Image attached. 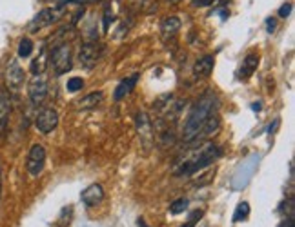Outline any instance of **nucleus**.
<instances>
[{
	"label": "nucleus",
	"instance_id": "nucleus-29",
	"mask_svg": "<svg viewBox=\"0 0 295 227\" xmlns=\"http://www.w3.org/2000/svg\"><path fill=\"white\" fill-rule=\"evenodd\" d=\"M213 0H193V6H197V7H204L208 6V4H212Z\"/></svg>",
	"mask_w": 295,
	"mask_h": 227
},
{
	"label": "nucleus",
	"instance_id": "nucleus-9",
	"mask_svg": "<svg viewBox=\"0 0 295 227\" xmlns=\"http://www.w3.org/2000/svg\"><path fill=\"white\" fill-rule=\"evenodd\" d=\"M29 98H31V102L35 104V105H40L44 100H46V95H48V84H46V80L42 78L40 75H37L29 82Z\"/></svg>",
	"mask_w": 295,
	"mask_h": 227
},
{
	"label": "nucleus",
	"instance_id": "nucleus-19",
	"mask_svg": "<svg viewBox=\"0 0 295 227\" xmlns=\"http://www.w3.org/2000/svg\"><path fill=\"white\" fill-rule=\"evenodd\" d=\"M44 69H46V55L40 53V55L37 56L33 62H31V73H33L35 76L42 75V73H44Z\"/></svg>",
	"mask_w": 295,
	"mask_h": 227
},
{
	"label": "nucleus",
	"instance_id": "nucleus-20",
	"mask_svg": "<svg viewBox=\"0 0 295 227\" xmlns=\"http://www.w3.org/2000/svg\"><path fill=\"white\" fill-rule=\"evenodd\" d=\"M31 53H33V42L29 40V38H22L20 44H19V56L26 58Z\"/></svg>",
	"mask_w": 295,
	"mask_h": 227
},
{
	"label": "nucleus",
	"instance_id": "nucleus-1",
	"mask_svg": "<svg viewBox=\"0 0 295 227\" xmlns=\"http://www.w3.org/2000/svg\"><path fill=\"white\" fill-rule=\"evenodd\" d=\"M222 157V149L215 144H204L200 149H193L178 162L173 165V173L177 176H184V175H195L197 171H202L204 167L212 165L217 158Z\"/></svg>",
	"mask_w": 295,
	"mask_h": 227
},
{
	"label": "nucleus",
	"instance_id": "nucleus-12",
	"mask_svg": "<svg viewBox=\"0 0 295 227\" xmlns=\"http://www.w3.org/2000/svg\"><path fill=\"white\" fill-rule=\"evenodd\" d=\"M220 125V120L219 117H217V113L213 111L212 115L204 120V124H202V127H200V131L197 133V137L193 138V140H199V138H206V137H212L213 133H217V129H219Z\"/></svg>",
	"mask_w": 295,
	"mask_h": 227
},
{
	"label": "nucleus",
	"instance_id": "nucleus-18",
	"mask_svg": "<svg viewBox=\"0 0 295 227\" xmlns=\"http://www.w3.org/2000/svg\"><path fill=\"white\" fill-rule=\"evenodd\" d=\"M248 214H250V204L248 202H240L237 209H235L234 213V222H242L248 218Z\"/></svg>",
	"mask_w": 295,
	"mask_h": 227
},
{
	"label": "nucleus",
	"instance_id": "nucleus-6",
	"mask_svg": "<svg viewBox=\"0 0 295 227\" xmlns=\"http://www.w3.org/2000/svg\"><path fill=\"white\" fill-rule=\"evenodd\" d=\"M59 17H60V15H59V9H42L40 13L29 22L28 31L29 33H37L39 29L48 28V26H51L53 22L59 20Z\"/></svg>",
	"mask_w": 295,
	"mask_h": 227
},
{
	"label": "nucleus",
	"instance_id": "nucleus-5",
	"mask_svg": "<svg viewBox=\"0 0 295 227\" xmlns=\"http://www.w3.org/2000/svg\"><path fill=\"white\" fill-rule=\"evenodd\" d=\"M35 124H37V129L40 131L42 135H48L59 125V113L53 107H46L37 115Z\"/></svg>",
	"mask_w": 295,
	"mask_h": 227
},
{
	"label": "nucleus",
	"instance_id": "nucleus-7",
	"mask_svg": "<svg viewBox=\"0 0 295 227\" xmlns=\"http://www.w3.org/2000/svg\"><path fill=\"white\" fill-rule=\"evenodd\" d=\"M98 56H100V49L97 44L93 42H88V44H84L80 51H79V62L80 66L86 69H93L95 68V64L98 62Z\"/></svg>",
	"mask_w": 295,
	"mask_h": 227
},
{
	"label": "nucleus",
	"instance_id": "nucleus-2",
	"mask_svg": "<svg viewBox=\"0 0 295 227\" xmlns=\"http://www.w3.org/2000/svg\"><path fill=\"white\" fill-rule=\"evenodd\" d=\"M215 107H217V98L212 93L204 95L199 102L193 105V109L190 111L188 120H186L184 124V131H182V138H184L186 142H193V138L197 137V133H199L202 124H204V120L215 111Z\"/></svg>",
	"mask_w": 295,
	"mask_h": 227
},
{
	"label": "nucleus",
	"instance_id": "nucleus-25",
	"mask_svg": "<svg viewBox=\"0 0 295 227\" xmlns=\"http://www.w3.org/2000/svg\"><path fill=\"white\" fill-rule=\"evenodd\" d=\"M202 216V211H193L192 214H190V220H188V224L182 227H195V224L199 222V218Z\"/></svg>",
	"mask_w": 295,
	"mask_h": 227
},
{
	"label": "nucleus",
	"instance_id": "nucleus-22",
	"mask_svg": "<svg viewBox=\"0 0 295 227\" xmlns=\"http://www.w3.org/2000/svg\"><path fill=\"white\" fill-rule=\"evenodd\" d=\"M68 91L69 93H77L79 89H82L84 87V80L82 78H79V76H73V78H69L68 80Z\"/></svg>",
	"mask_w": 295,
	"mask_h": 227
},
{
	"label": "nucleus",
	"instance_id": "nucleus-32",
	"mask_svg": "<svg viewBox=\"0 0 295 227\" xmlns=\"http://www.w3.org/2000/svg\"><path fill=\"white\" fill-rule=\"evenodd\" d=\"M137 224H138V227H150V226H148V224H146L144 220H142V218H138V222H137Z\"/></svg>",
	"mask_w": 295,
	"mask_h": 227
},
{
	"label": "nucleus",
	"instance_id": "nucleus-15",
	"mask_svg": "<svg viewBox=\"0 0 295 227\" xmlns=\"http://www.w3.org/2000/svg\"><path fill=\"white\" fill-rule=\"evenodd\" d=\"M213 66H215V60L212 56H202L193 66V73L197 76H210L213 71Z\"/></svg>",
	"mask_w": 295,
	"mask_h": 227
},
{
	"label": "nucleus",
	"instance_id": "nucleus-21",
	"mask_svg": "<svg viewBox=\"0 0 295 227\" xmlns=\"http://www.w3.org/2000/svg\"><path fill=\"white\" fill-rule=\"evenodd\" d=\"M186 209H188V200L186 198H178L175 200L172 206H170V213L172 214H180V213H184Z\"/></svg>",
	"mask_w": 295,
	"mask_h": 227
},
{
	"label": "nucleus",
	"instance_id": "nucleus-27",
	"mask_svg": "<svg viewBox=\"0 0 295 227\" xmlns=\"http://www.w3.org/2000/svg\"><path fill=\"white\" fill-rule=\"evenodd\" d=\"M292 4L290 2H286V4H282L281 6V9H279V17L281 18H286V17H290V13H292Z\"/></svg>",
	"mask_w": 295,
	"mask_h": 227
},
{
	"label": "nucleus",
	"instance_id": "nucleus-26",
	"mask_svg": "<svg viewBox=\"0 0 295 227\" xmlns=\"http://www.w3.org/2000/svg\"><path fill=\"white\" fill-rule=\"evenodd\" d=\"M69 2H75V4H89V2H100V0H57V7L60 9L62 6H66Z\"/></svg>",
	"mask_w": 295,
	"mask_h": 227
},
{
	"label": "nucleus",
	"instance_id": "nucleus-3",
	"mask_svg": "<svg viewBox=\"0 0 295 227\" xmlns=\"http://www.w3.org/2000/svg\"><path fill=\"white\" fill-rule=\"evenodd\" d=\"M49 62H51V68H53L57 76H62L64 73H68L69 69H71V64H73L71 62V48H69L68 44L57 46V48L51 51Z\"/></svg>",
	"mask_w": 295,
	"mask_h": 227
},
{
	"label": "nucleus",
	"instance_id": "nucleus-34",
	"mask_svg": "<svg viewBox=\"0 0 295 227\" xmlns=\"http://www.w3.org/2000/svg\"><path fill=\"white\" fill-rule=\"evenodd\" d=\"M168 2H178V0H168Z\"/></svg>",
	"mask_w": 295,
	"mask_h": 227
},
{
	"label": "nucleus",
	"instance_id": "nucleus-24",
	"mask_svg": "<svg viewBox=\"0 0 295 227\" xmlns=\"http://www.w3.org/2000/svg\"><path fill=\"white\" fill-rule=\"evenodd\" d=\"M113 20H115L113 11H111L110 7H106V11H104V31H110V26Z\"/></svg>",
	"mask_w": 295,
	"mask_h": 227
},
{
	"label": "nucleus",
	"instance_id": "nucleus-16",
	"mask_svg": "<svg viewBox=\"0 0 295 227\" xmlns=\"http://www.w3.org/2000/svg\"><path fill=\"white\" fill-rule=\"evenodd\" d=\"M178 29H180V20H178L177 17H168V18H164L162 24H160V31H162V36H164V38L175 36Z\"/></svg>",
	"mask_w": 295,
	"mask_h": 227
},
{
	"label": "nucleus",
	"instance_id": "nucleus-8",
	"mask_svg": "<svg viewBox=\"0 0 295 227\" xmlns=\"http://www.w3.org/2000/svg\"><path fill=\"white\" fill-rule=\"evenodd\" d=\"M24 82V69L19 66L17 58H11L9 64H7V69H6V84L9 89L17 91L19 87L22 86Z\"/></svg>",
	"mask_w": 295,
	"mask_h": 227
},
{
	"label": "nucleus",
	"instance_id": "nucleus-33",
	"mask_svg": "<svg viewBox=\"0 0 295 227\" xmlns=\"http://www.w3.org/2000/svg\"><path fill=\"white\" fill-rule=\"evenodd\" d=\"M252 109H254V111H259V109H261V104H254V105H252Z\"/></svg>",
	"mask_w": 295,
	"mask_h": 227
},
{
	"label": "nucleus",
	"instance_id": "nucleus-31",
	"mask_svg": "<svg viewBox=\"0 0 295 227\" xmlns=\"http://www.w3.org/2000/svg\"><path fill=\"white\" fill-rule=\"evenodd\" d=\"M266 24H268V31H270V33H274L275 31V20H272V18H268L266 20Z\"/></svg>",
	"mask_w": 295,
	"mask_h": 227
},
{
	"label": "nucleus",
	"instance_id": "nucleus-23",
	"mask_svg": "<svg viewBox=\"0 0 295 227\" xmlns=\"http://www.w3.org/2000/svg\"><path fill=\"white\" fill-rule=\"evenodd\" d=\"M71 214H73V207H64V209H62L60 222H59V224H60L62 227H66L69 222H71Z\"/></svg>",
	"mask_w": 295,
	"mask_h": 227
},
{
	"label": "nucleus",
	"instance_id": "nucleus-11",
	"mask_svg": "<svg viewBox=\"0 0 295 227\" xmlns=\"http://www.w3.org/2000/svg\"><path fill=\"white\" fill-rule=\"evenodd\" d=\"M104 100V93L102 91H95V93H89V95H86L84 98H80V100H77L75 102V109H95L97 105H100Z\"/></svg>",
	"mask_w": 295,
	"mask_h": 227
},
{
	"label": "nucleus",
	"instance_id": "nucleus-30",
	"mask_svg": "<svg viewBox=\"0 0 295 227\" xmlns=\"http://www.w3.org/2000/svg\"><path fill=\"white\" fill-rule=\"evenodd\" d=\"M279 227H294V218H286L284 222H281Z\"/></svg>",
	"mask_w": 295,
	"mask_h": 227
},
{
	"label": "nucleus",
	"instance_id": "nucleus-13",
	"mask_svg": "<svg viewBox=\"0 0 295 227\" xmlns=\"http://www.w3.org/2000/svg\"><path fill=\"white\" fill-rule=\"evenodd\" d=\"M137 80H138L137 73H135V75H131V76H128V78H124L122 82L117 86V89H115V100H122V98L128 97L131 91H133V87L137 86Z\"/></svg>",
	"mask_w": 295,
	"mask_h": 227
},
{
	"label": "nucleus",
	"instance_id": "nucleus-14",
	"mask_svg": "<svg viewBox=\"0 0 295 227\" xmlns=\"http://www.w3.org/2000/svg\"><path fill=\"white\" fill-rule=\"evenodd\" d=\"M259 66V55H255V53H250V55L242 60V66H240V71H239V78H248V76H252L255 69Z\"/></svg>",
	"mask_w": 295,
	"mask_h": 227
},
{
	"label": "nucleus",
	"instance_id": "nucleus-4",
	"mask_svg": "<svg viewBox=\"0 0 295 227\" xmlns=\"http://www.w3.org/2000/svg\"><path fill=\"white\" fill-rule=\"evenodd\" d=\"M44 164H46V149H44V145L33 144L31 149H29L28 162H26L28 173L31 176H39L42 173V169H44Z\"/></svg>",
	"mask_w": 295,
	"mask_h": 227
},
{
	"label": "nucleus",
	"instance_id": "nucleus-10",
	"mask_svg": "<svg viewBox=\"0 0 295 227\" xmlns=\"http://www.w3.org/2000/svg\"><path fill=\"white\" fill-rule=\"evenodd\" d=\"M80 198L86 206H97L104 200V189L100 184H93L88 189H84V193L80 194Z\"/></svg>",
	"mask_w": 295,
	"mask_h": 227
},
{
	"label": "nucleus",
	"instance_id": "nucleus-17",
	"mask_svg": "<svg viewBox=\"0 0 295 227\" xmlns=\"http://www.w3.org/2000/svg\"><path fill=\"white\" fill-rule=\"evenodd\" d=\"M11 111V102H9V95L0 87V129L6 125L7 115Z\"/></svg>",
	"mask_w": 295,
	"mask_h": 227
},
{
	"label": "nucleus",
	"instance_id": "nucleus-28",
	"mask_svg": "<svg viewBox=\"0 0 295 227\" xmlns=\"http://www.w3.org/2000/svg\"><path fill=\"white\" fill-rule=\"evenodd\" d=\"M279 124H281V120H279V118H275V120H274V124H272V125H270V127H268V133H270V135H274L275 129L279 127Z\"/></svg>",
	"mask_w": 295,
	"mask_h": 227
}]
</instances>
